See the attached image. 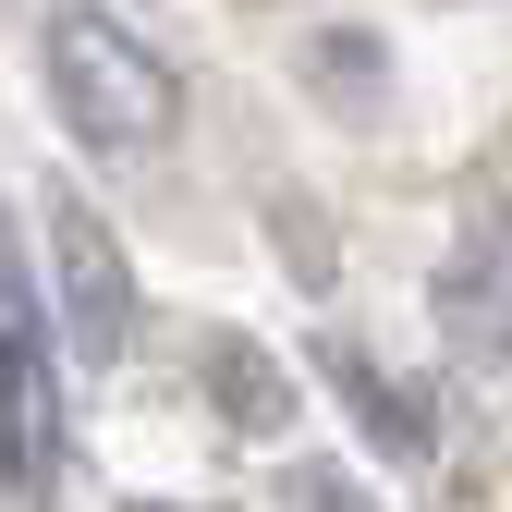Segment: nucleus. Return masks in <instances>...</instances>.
Wrapping results in <instances>:
<instances>
[{
	"label": "nucleus",
	"instance_id": "obj_2",
	"mask_svg": "<svg viewBox=\"0 0 512 512\" xmlns=\"http://www.w3.org/2000/svg\"><path fill=\"white\" fill-rule=\"evenodd\" d=\"M49 476H61V342H49L37 244L0 208V488L49 500Z\"/></svg>",
	"mask_w": 512,
	"mask_h": 512
},
{
	"label": "nucleus",
	"instance_id": "obj_4",
	"mask_svg": "<svg viewBox=\"0 0 512 512\" xmlns=\"http://www.w3.org/2000/svg\"><path fill=\"white\" fill-rule=\"evenodd\" d=\"M196 366H208V403H220V427H244V439H281V427H293V378L256 354V342L208 330V342H196Z\"/></svg>",
	"mask_w": 512,
	"mask_h": 512
},
{
	"label": "nucleus",
	"instance_id": "obj_3",
	"mask_svg": "<svg viewBox=\"0 0 512 512\" xmlns=\"http://www.w3.org/2000/svg\"><path fill=\"white\" fill-rule=\"evenodd\" d=\"M37 293H49V342L74 354V366H122L135 354V269H122V244L98 208L74 196H49V256H37Z\"/></svg>",
	"mask_w": 512,
	"mask_h": 512
},
{
	"label": "nucleus",
	"instance_id": "obj_6",
	"mask_svg": "<svg viewBox=\"0 0 512 512\" xmlns=\"http://www.w3.org/2000/svg\"><path fill=\"white\" fill-rule=\"evenodd\" d=\"M293 500H305V512H366V488H354V476H342V464H317V476H305V488H293Z\"/></svg>",
	"mask_w": 512,
	"mask_h": 512
},
{
	"label": "nucleus",
	"instance_id": "obj_5",
	"mask_svg": "<svg viewBox=\"0 0 512 512\" xmlns=\"http://www.w3.org/2000/svg\"><path fill=\"white\" fill-rule=\"evenodd\" d=\"M452 317H464V342H476V354L500 342V281H488V232H476V256H464V281H452Z\"/></svg>",
	"mask_w": 512,
	"mask_h": 512
},
{
	"label": "nucleus",
	"instance_id": "obj_1",
	"mask_svg": "<svg viewBox=\"0 0 512 512\" xmlns=\"http://www.w3.org/2000/svg\"><path fill=\"white\" fill-rule=\"evenodd\" d=\"M37 74H49V110L74 122V147L98 159H159L183 122V74L110 0H37Z\"/></svg>",
	"mask_w": 512,
	"mask_h": 512
}]
</instances>
